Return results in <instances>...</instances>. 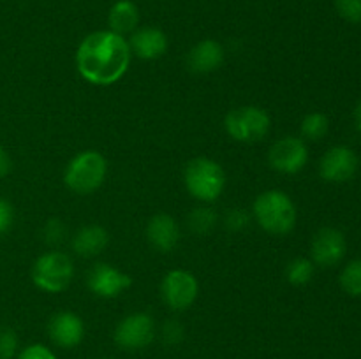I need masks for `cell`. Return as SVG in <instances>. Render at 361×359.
<instances>
[{
	"mask_svg": "<svg viewBox=\"0 0 361 359\" xmlns=\"http://www.w3.org/2000/svg\"><path fill=\"white\" fill-rule=\"evenodd\" d=\"M130 58L129 41L111 30L92 32L76 49L78 73L99 87L116 83L129 69Z\"/></svg>",
	"mask_w": 361,
	"mask_h": 359,
	"instance_id": "1",
	"label": "cell"
},
{
	"mask_svg": "<svg viewBox=\"0 0 361 359\" xmlns=\"http://www.w3.org/2000/svg\"><path fill=\"white\" fill-rule=\"evenodd\" d=\"M252 215L257 225L275 236H284L295 229L296 206L282 190H267L252 204Z\"/></svg>",
	"mask_w": 361,
	"mask_h": 359,
	"instance_id": "2",
	"label": "cell"
},
{
	"mask_svg": "<svg viewBox=\"0 0 361 359\" xmlns=\"http://www.w3.org/2000/svg\"><path fill=\"white\" fill-rule=\"evenodd\" d=\"M183 182L194 199L201 203H212L224 192L226 172L219 162L208 157H197L185 165Z\"/></svg>",
	"mask_w": 361,
	"mask_h": 359,
	"instance_id": "3",
	"label": "cell"
},
{
	"mask_svg": "<svg viewBox=\"0 0 361 359\" xmlns=\"http://www.w3.org/2000/svg\"><path fill=\"white\" fill-rule=\"evenodd\" d=\"M108 175V162L99 151L85 150L67 164L63 182L73 192L88 196L104 183Z\"/></svg>",
	"mask_w": 361,
	"mask_h": 359,
	"instance_id": "4",
	"label": "cell"
},
{
	"mask_svg": "<svg viewBox=\"0 0 361 359\" xmlns=\"http://www.w3.org/2000/svg\"><path fill=\"white\" fill-rule=\"evenodd\" d=\"M74 264L67 253L51 250L35 259L32 266V282L46 292H62L71 285Z\"/></svg>",
	"mask_w": 361,
	"mask_h": 359,
	"instance_id": "5",
	"label": "cell"
},
{
	"mask_svg": "<svg viewBox=\"0 0 361 359\" xmlns=\"http://www.w3.org/2000/svg\"><path fill=\"white\" fill-rule=\"evenodd\" d=\"M270 115L259 106H242L224 118L226 132L240 143H257L270 132Z\"/></svg>",
	"mask_w": 361,
	"mask_h": 359,
	"instance_id": "6",
	"label": "cell"
},
{
	"mask_svg": "<svg viewBox=\"0 0 361 359\" xmlns=\"http://www.w3.org/2000/svg\"><path fill=\"white\" fill-rule=\"evenodd\" d=\"M200 294V284L196 277L187 270H171L166 273L161 284L162 301L176 312L190 308Z\"/></svg>",
	"mask_w": 361,
	"mask_h": 359,
	"instance_id": "7",
	"label": "cell"
},
{
	"mask_svg": "<svg viewBox=\"0 0 361 359\" xmlns=\"http://www.w3.org/2000/svg\"><path fill=\"white\" fill-rule=\"evenodd\" d=\"M115 344L126 351H140L148 347L155 338V322L148 313L136 312L118 322L115 329Z\"/></svg>",
	"mask_w": 361,
	"mask_h": 359,
	"instance_id": "8",
	"label": "cell"
},
{
	"mask_svg": "<svg viewBox=\"0 0 361 359\" xmlns=\"http://www.w3.org/2000/svg\"><path fill=\"white\" fill-rule=\"evenodd\" d=\"M307 160H309V150L305 139L302 137H282L271 144L268 153L270 165L282 175H296L305 168Z\"/></svg>",
	"mask_w": 361,
	"mask_h": 359,
	"instance_id": "9",
	"label": "cell"
},
{
	"mask_svg": "<svg viewBox=\"0 0 361 359\" xmlns=\"http://www.w3.org/2000/svg\"><path fill=\"white\" fill-rule=\"evenodd\" d=\"M345 252H348V241L344 232L335 227H323L312 239L310 260L321 267H334L344 259Z\"/></svg>",
	"mask_w": 361,
	"mask_h": 359,
	"instance_id": "10",
	"label": "cell"
},
{
	"mask_svg": "<svg viewBox=\"0 0 361 359\" xmlns=\"http://www.w3.org/2000/svg\"><path fill=\"white\" fill-rule=\"evenodd\" d=\"M358 155L349 146L338 144L330 148L319 162V175L328 183L349 182L358 171Z\"/></svg>",
	"mask_w": 361,
	"mask_h": 359,
	"instance_id": "11",
	"label": "cell"
},
{
	"mask_svg": "<svg viewBox=\"0 0 361 359\" xmlns=\"http://www.w3.org/2000/svg\"><path fill=\"white\" fill-rule=\"evenodd\" d=\"M87 285L99 298L111 299L126 292L133 285V278L111 264L97 263L88 271Z\"/></svg>",
	"mask_w": 361,
	"mask_h": 359,
	"instance_id": "12",
	"label": "cell"
},
{
	"mask_svg": "<svg viewBox=\"0 0 361 359\" xmlns=\"http://www.w3.org/2000/svg\"><path fill=\"white\" fill-rule=\"evenodd\" d=\"M48 334L55 345L73 348L81 344L85 336V324L74 312H59L49 319Z\"/></svg>",
	"mask_w": 361,
	"mask_h": 359,
	"instance_id": "13",
	"label": "cell"
},
{
	"mask_svg": "<svg viewBox=\"0 0 361 359\" xmlns=\"http://www.w3.org/2000/svg\"><path fill=\"white\" fill-rule=\"evenodd\" d=\"M130 53L141 60H157L168 49V37L157 27H137L129 39Z\"/></svg>",
	"mask_w": 361,
	"mask_h": 359,
	"instance_id": "14",
	"label": "cell"
},
{
	"mask_svg": "<svg viewBox=\"0 0 361 359\" xmlns=\"http://www.w3.org/2000/svg\"><path fill=\"white\" fill-rule=\"evenodd\" d=\"M147 238L159 252H171L180 241L178 222L168 213H159L147 225Z\"/></svg>",
	"mask_w": 361,
	"mask_h": 359,
	"instance_id": "15",
	"label": "cell"
},
{
	"mask_svg": "<svg viewBox=\"0 0 361 359\" xmlns=\"http://www.w3.org/2000/svg\"><path fill=\"white\" fill-rule=\"evenodd\" d=\"M224 62V48L215 39H203L187 55V65L196 74L214 73Z\"/></svg>",
	"mask_w": 361,
	"mask_h": 359,
	"instance_id": "16",
	"label": "cell"
},
{
	"mask_svg": "<svg viewBox=\"0 0 361 359\" xmlns=\"http://www.w3.org/2000/svg\"><path fill=\"white\" fill-rule=\"evenodd\" d=\"M109 234L102 225H85L73 236V250L81 257H95L108 246Z\"/></svg>",
	"mask_w": 361,
	"mask_h": 359,
	"instance_id": "17",
	"label": "cell"
},
{
	"mask_svg": "<svg viewBox=\"0 0 361 359\" xmlns=\"http://www.w3.org/2000/svg\"><path fill=\"white\" fill-rule=\"evenodd\" d=\"M108 30L123 35L133 34L140 25V9L133 0H118L108 13Z\"/></svg>",
	"mask_w": 361,
	"mask_h": 359,
	"instance_id": "18",
	"label": "cell"
},
{
	"mask_svg": "<svg viewBox=\"0 0 361 359\" xmlns=\"http://www.w3.org/2000/svg\"><path fill=\"white\" fill-rule=\"evenodd\" d=\"M330 130V120L324 113H309L305 118L302 120L300 125V132H302V139L309 141H319Z\"/></svg>",
	"mask_w": 361,
	"mask_h": 359,
	"instance_id": "19",
	"label": "cell"
},
{
	"mask_svg": "<svg viewBox=\"0 0 361 359\" xmlns=\"http://www.w3.org/2000/svg\"><path fill=\"white\" fill-rule=\"evenodd\" d=\"M314 263L307 257H296L286 266V278L291 285H307L314 277Z\"/></svg>",
	"mask_w": 361,
	"mask_h": 359,
	"instance_id": "20",
	"label": "cell"
},
{
	"mask_svg": "<svg viewBox=\"0 0 361 359\" xmlns=\"http://www.w3.org/2000/svg\"><path fill=\"white\" fill-rule=\"evenodd\" d=\"M187 222H189L190 231L203 236L217 225V213L208 206H197L190 211Z\"/></svg>",
	"mask_w": 361,
	"mask_h": 359,
	"instance_id": "21",
	"label": "cell"
},
{
	"mask_svg": "<svg viewBox=\"0 0 361 359\" xmlns=\"http://www.w3.org/2000/svg\"><path fill=\"white\" fill-rule=\"evenodd\" d=\"M338 282H341V287L344 289V292H348L349 296H353V298L361 296V257L345 264L344 270L341 271Z\"/></svg>",
	"mask_w": 361,
	"mask_h": 359,
	"instance_id": "22",
	"label": "cell"
},
{
	"mask_svg": "<svg viewBox=\"0 0 361 359\" xmlns=\"http://www.w3.org/2000/svg\"><path fill=\"white\" fill-rule=\"evenodd\" d=\"M18 334L13 327L0 326V359H13L18 354Z\"/></svg>",
	"mask_w": 361,
	"mask_h": 359,
	"instance_id": "23",
	"label": "cell"
},
{
	"mask_svg": "<svg viewBox=\"0 0 361 359\" xmlns=\"http://www.w3.org/2000/svg\"><path fill=\"white\" fill-rule=\"evenodd\" d=\"M44 241L48 243L49 246H59L60 243L66 241L67 236V227L60 218H49L44 225Z\"/></svg>",
	"mask_w": 361,
	"mask_h": 359,
	"instance_id": "24",
	"label": "cell"
},
{
	"mask_svg": "<svg viewBox=\"0 0 361 359\" xmlns=\"http://www.w3.org/2000/svg\"><path fill=\"white\" fill-rule=\"evenodd\" d=\"M335 9L342 20L349 23H361V0H335Z\"/></svg>",
	"mask_w": 361,
	"mask_h": 359,
	"instance_id": "25",
	"label": "cell"
},
{
	"mask_svg": "<svg viewBox=\"0 0 361 359\" xmlns=\"http://www.w3.org/2000/svg\"><path fill=\"white\" fill-rule=\"evenodd\" d=\"M250 222V215L247 210H242V208H235V210L229 211L226 215V227L233 232L243 231V229L249 225Z\"/></svg>",
	"mask_w": 361,
	"mask_h": 359,
	"instance_id": "26",
	"label": "cell"
},
{
	"mask_svg": "<svg viewBox=\"0 0 361 359\" xmlns=\"http://www.w3.org/2000/svg\"><path fill=\"white\" fill-rule=\"evenodd\" d=\"M16 359H56L55 354L49 351L46 345L41 344H34V345H28L25 347L23 351L18 354Z\"/></svg>",
	"mask_w": 361,
	"mask_h": 359,
	"instance_id": "27",
	"label": "cell"
},
{
	"mask_svg": "<svg viewBox=\"0 0 361 359\" xmlns=\"http://www.w3.org/2000/svg\"><path fill=\"white\" fill-rule=\"evenodd\" d=\"M162 338H164L166 344L175 345L180 344L183 338V327L182 324H178L176 320H168L162 327Z\"/></svg>",
	"mask_w": 361,
	"mask_h": 359,
	"instance_id": "28",
	"label": "cell"
},
{
	"mask_svg": "<svg viewBox=\"0 0 361 359\" xmlns=\"http://www.w3.org/2000/svg\"><path fill=\"white\" fill-rule=\"evenodd\" d=\"M13 220H14L13 204H11L7 199H2V197H0V234L9 231L11 225H13Z\"/></svg>",
	"mask_w": 361,
	"mask_h": 359,
	"instance_id": "29",
	"label": "cell"
},
{
	"mask_svg": "<svg viewBox=\"0 0 361 359\" xmlns=\"http://www.w3.org/2000/svg\"><path fill=\"white\" fill-rule=\"evenodd\" d=\"M11 169H13V160H11L6 148L0 146V176H7L11 172Z\"/></svg>",
	"mask_w": 361,
	"mask_h": 359,
	"instance_id": "30",
	"label": "cell"
},
{
	"mask_svg": "<svg viewBox=\"0 0 361 359\" xmlns=\"http://www.w3.org/2000/svg\"><path fill=\"white\" fill-rule=\"evenodd\" d=\"M355 123H356V129L361 132V99L355 108Z\"/></svg>",
	"mask_w": 361,
	"mask_h": 359,
	"instance_id": "31",
	"label": "cell"
}]
</instances>
